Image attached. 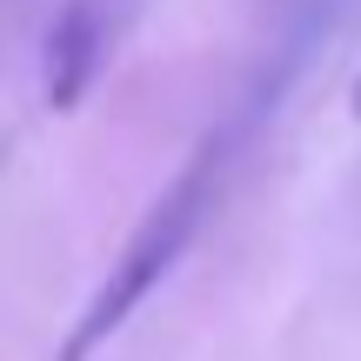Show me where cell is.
<instances>
[{
    "label": "cell",
    "instance_id": "1",
    "mask_svg": "<svg viewBox=\"0 0 361 361\" xmlns=\"http://www.w3.org/2000/svg\"><path fill=\"white\" fill-rule=\"evenodd\" d=\"M241 134H247V114L228 121V128H214V134L188 154V168H180L154 201H147V214L134 221V234L121 241V255L107 261L101 288H94L87 308L74 314V328H67V341H61V355H54V361H87V355H101L107 341L128 328V314L174 274V261L188 255V241L201 234L207 207L221 201V180H228V168H234Z\"/></svg>",
    "mask_w": 361,
    "mask_h": 361
},
{
    "label": "cell",
    "instance_id": "2",
    "mask_svg": "<svg viewBox=\"0 0 361 361\" xmlns=\"http://www.w3.org/2000/svg\"><path fill=\"white\" fill-rule=\"evenodd\" d=\"M134 0H67L47 27V47H40V87H47V107H74L80 94L94 87L107 61H114V40L128 27Z\"/></svg>",
    "mask_w": 361,
    "mask_h": 361
},
{
    "label": "cell",
    "instance_id": "3",
    "mask_svg": "<svg viewBox=\"0 0 361 361\" xmlns=\"http://www.w3.org/2000/svg\"><path fill=\"white\" fill-rule=\"evenodd\" d=\"M355 114H361V80H355Z\"/></svg>",
    "mask_w": 361,
    "mask_h": 361
}]
</instances>
